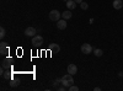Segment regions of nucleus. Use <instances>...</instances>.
Wrapping results in <instances>:
<instances>
[{
  "mask_svg": "<svg viewBox=\"0 0 123 91\" xmlns=\"http://www.w3.org/2000/svg\"><path fill=\"white\" fill-rule=\"evenodd\" d=\"M48 48H49L50 52H54V53H58L59 50H60V47H59L58 44H54V43H50Z\"/></svg>",
  "mask_w": 123,
  "mask_h": 91,
  "instance_id": "obj_9",
  "label": "nucleus"
},
{
  "mask_svg": "<svg viewBox=\"0 0 123 91\" xmlns=\"http://www.w3.org/2000/svg\"><path fill=\"white\" fill-rule=\"evenodd\" d=\"M5 35H6L5 28H4V27H1V28H0V37H1V38H4V37H5Z\"/></svg>",
  "mask_w": 123,
  "mask_h": 91,
  "instance_id": "obj_16",
  "label": "nucleus"
},
{
  "mask_svg": "<svg viewBox=\"0 0 123 91\" xmlns=\"http://www.w3.org/2000/svg\"><path fill=\"white\" fill-rule=\"evenodd\" d=\"M62 85H64L65 87H70L71 85H74V79L71 74H65L62 76Z\"/></svg>",
  "mask_w": 123,
  "mask_h": 91,
  "instance_id": "obj_1",
  "label": "nucleus"
},
{
  "mask_svg": "<svg viewBox=\"0 0 123 91\" xmlns=\"http://www.w3.org/2000/svg\"><path fill=\"white\" fill-rule=\"evenodd\" d=\"M57 90H58V91H65V90H68V87H65V86L63 85V86H60V87H58Z\"/></svg>",
  "mask_w": 123,
  "mask_h": 91,
  "instance_id": "obj_20",
  "label": "nucleus"
},
{
  "mask_svg": "<svg viewBox=\"0 0 123 91\" xmlns=\"http://www.w3.org/2000/svg\"><path fill=\"white\" fill-rule=\"evenodd\" d=\"M48 16H49V20H52V21H58V20H60V17H62V14L58 11V10H52L49 14H48Z\"/></svg>",
  "mask_w": 123,
  "mask_h": 91,
  "instance_id": "obj_2",
  "label": "nucleus"
},
{
  "mask_svg": "<svg viewBox=\"0 0 123 91\" xmlns=\"http://www.w3.org/2000/svg\"><path fill=\"white\" fill-rule=\"evenodd\" d=\"M59 84H62V78H60V79H55V80H54V81H53V86L58 89Z\"/></svg>",
  "mask_w": 123,
  "mask_h": 91,
  "instance_id": "obj_15",
  "label": "nucleus"
},
{
  "mask_svg": "<svg viewBox=\"0 0 123 91\" xmlns=\"http://www.w3.org/2000/svg\"><path fill=\"white\" fill-rule=\"evenodd\" d=\"M80 6H81V9H83V10H87V9H89V4H86L85 1L81 3V4H80Z\"/></svg>",
  "mask_w": 123,
  "mask_h": 91,
  "instance_id": "obj_17",
  "label": "nucleus"
},
{
  "mask_svg": "<svg viewBox=\"0 0 123 91\" xmlns=\"http://www.w3.org/2000/svg\"><path fill=\"white\" fill-rule=\"evenodd\" d=\"M67 72L69 73V74H71V75H75L76 73H78V67L75 65V64H69L68 65V68H67Z\"/></svg>",
  "mask_w": 123,
  "mask_h": 91,
  "instance_id": "obj_5",
  "label": "nucleus"
},
{
  "mask_svg": "<svg viewBox=\"0 0 123 91\" xmlns=\"http://www.w3.org/2000/svg\"><path fill=\"white\" fill-rule=\"evenodd\" d=\"M94 54L96 57H102V54H104V52H102V49H94Z\"/></svg>",
  "mask_w": 123,
  "mask_h": 91,
  "instance_id": "obj_14",
  "label": "nucleus"
},
{
  "mask_svg": "<svg viewBox=\"0 0 123 91\" xmlns=\"http://www.w3.org/2000/svg\"><path fill=\"white\" fill-rule=\"evenodd\" d=\"M32 44L33 46H42L43 44V37L42 36H35L32 37Z\"/></svg>",
  "mask_w": 123,
  "mask_h": 91,
  "instance_id": "obj_4",
  "label": "nucleus"
},
{
  "mask_svg": "<svg viewBox=\"0 0 123 91\" xmlns=\"http://www.w3.org/2000/svg\"><path fill=\"white\" fill-rule=\"evenodd\" d=\"M67 26H68L67 20H64V18L58 20V21H57V28H58V30H65Z\"/></svg>",
  "mask_w": 123,
  "mask_h": 91,
  "instance_id": "obj_7",
  "label": "nucleus"
},
{
  "mask_svg": "<svg viewBox=\"0 0 123 91\" xmlns=\"http://www.w3.org/2000/svg\"><path fill=\"white\" fill-rule=\"evenodd\" d=\"M64 1H68V0H64Z\"/></svg>",
  "mask_w": 123,
  "mask_h": 91,
  "instance_id": "obj_23",
  "label": "nucleus"
},
{
  "mask_svg": "<svg viewBox=\"0 0 123 91\" xmlns=\"http://www.w3.org/2000/svg\"><path fill=\"white\" fill-rule=\"evenodd\" d=\"M71 16H73V14H71L70 10H65L64 12H62V18H64V20H69L71 18Z\"/></svg>",
  "mask_w": 123,
  "mask_h": 91,
  "instance_id": "obj_10",
  "label": "nucleus"
},
{
  "mask_svg": "<svg viewBox=\"0 0 123 91\" xmlns=\"http://www.w3.org/2000/svg\"><path fill=\"white\" fill-rule=\"evenodd\" d=\"M122 1H123V0H122Z\"/></svg>",
  "mask_w": 123,
  "mask_h": 91,
  "instance_id": "obj_25",
  "label": "nucleus"
},
{
  "mask_svg": "<svg viewBox=\"0 0 123 91\" xmlns=\"http://www.w3.org/2000/svg\"><path fill=\"white\" fill-rule=\"evenodd\" d=\"M122 33H123V31H122Z\"/></svg>",
  "mask_w": 123,
  "mask_h": 91,
  "instance_id": "obj_24",
  "label": "nucleus"
},
{
  "mask_svg": "<svg viewBox=\"0 0 123 91\" xmlns=\"http://www.w3.org/2000/svg\"><path fill=\"white\" fill-rule=\"evenodd\" d=\"M36 28L35 27H27L26 30H25V35L27 36V37H35L36 36Z\"/></svg>",
  "mask_w": 123,
  "mask_h": 91,
  "instance_id": "obj_6",
  "label": "nucleus"
},
{
  "mask_svg": "<svg viewBox=\"0 0 123 91\" xmlns=\"http://www.w3.org/2000/svg\"><path fill=\"white\" fill-rule=\"evenodd\" d=\"M113 7L116 10H121L123 7V1H122V0H115V1H113Z\"/></svg>",
  "mask_w": 123,
  "mask_h": 91,
  "instance_id": "obj_11",
  "label": "nucleus"
},
{
  "mask_svg": "<svg viewBox=\"0 0 123 91\" xmlns=\"http://www.w3.org/2000/svg\"><path fill=\"white\" fill-rule=\"evenodd\" d=\"M9 50H10V48H9L6 42H1V43H0V53H1V54H7Z\"/></svg>",
  "mask_w": 123,
  "mask_h": 91,
  "instance_id": "obj_8",
  "label": "nucleus"
},
{
  "mask_svg": "<svg viewBox=\"0 0 123 91\" xmlns=\"http://www.w3.org/2000/svg\"><path fill=\"white\" fill-rule=\"evenodd\" d=\"M18 84H20L18 81H16V80H12V79H11V83H10V85H11V86H17Z\"/></svg>",
  "mask_w": 123,
  "mask_h": 91,
  "instance_id": "obj_19",
  "label": "nucleus"
},
{
  "mask_svg": "<svg viewBox=\"0 0 123 91\" xmlns=\"http://www.w3.org/2000/svg\"><path fill=\"white\" fill-rule=\"evenodd\" d=\"M67 7L69 10H74L76 7V3L74 1V0H68V1H67Z\"/></svg>",
  "mask_w": 123,
  "mask_h": 91,
  "instance_id": "obj_12",
  "label": "nucleus"
},
{
  "mask_svg": "<svg viewBox=\"0 0 123 91\" xmlns=\"http://www.w3.org/2000/svg\"><path fill=\"white\" fill-rule=\"evenodd\" d=\"M3 76H4L5 79H11V75H10L7 72H6V73H4V75H3Z\"/></svg>",
  "mask_w": 123,
  "mask_h": 91,
  "instance_id": "obj_21",
  "label": "nucleus"
},
{
  "mask_svg": "<svg viewBox=\"0 0 123 91\" xmlns=\"http://www.w3.org/2000/svg\"><path fill=\"white\" fill-rule=\"evenodd\" d=\"M10 62H11V58H9V59L6 58L5 60H3V63H1V67H3L4 69H6V70H7V69H9V67H10V64H9Z\"/></svg>",
  "mask_w": 123,
  "mask_h": 91,
  "instance_id": "obj_13",
  "label": "nucleus"
},
{
  "mask_svg": "<svg viewBox=\"0 0 123 91\" xmlns=\"http://www.w3.org/2000/svg\"><path fill=\"white\" fill-rule=\"evenodd\" d=\"M68 90H69V91H79V87L75 86V85H71L70 87H68Z\"/></svg>",
  "mask_w": 123,
  "mask_h": 91,
  "instance_id": "obj_18",
  "label": "nucleus"
},
{
  "mask_svg": "<svg viewBox=\"0 0 123 91\" xmlns=\"http://www.w3.org/2000/svg\"><path fill=\"white\" fill-rule=\"evenodd\" d=\"M81 53H84V54H90V53H92V50H94V49H92V46L90 44V43H84L83 46H81Z\"/></svg>",
  "mask_w": 123,
  "mask_h": 91,
  "instance_id": "obj_3",
  "label": "nucleus"
},
{
  "mask_svg": "<svg viewBox=\"0 0 123 91\" xmlns=\"http://www.w3.org/2000/svg\"><path fill=\"white\" fill-rule=\"evenodd\" d=\"M74 1H75L76 4H81V3H83V1H84V0H74Z\"/></svg>",
  "mask_w": 123,
  "mask_h": 91,
  "instance_id": "obj_22",
  "label": "nucleus"
}]
</instances>
